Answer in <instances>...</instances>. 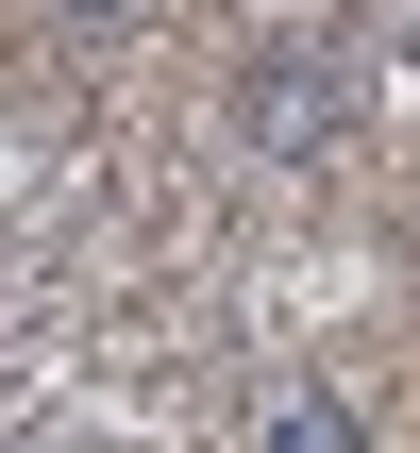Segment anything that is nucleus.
Listing matches in <instances>:
<instances>
[{
    "mask_svg": "<svg viewBox=\"0 0 420 453\" xmlns=\"http://www.w3.org/2000/svg\"><path fill=\"white\" fill-rule=\"evenodd\" d=\"M354 101H370V84H354V50H337L320 17H303V34H269V50L236 67V134H253L269 168H320V151L354 134Z\"/></svg>",
    "mask_w": 420,
    "mask_h": 453,
    "instance_id": "1",
    "label": "nucleus"
},
{
    "mask_svg": "<svg viewBox=\"0 0 420 453\" xmlns=\"http://www.w3.org/2000/svg\"><path fill=\"white\" fill-rule=\"evenodd\" d=\"M253 453H370V420H354V387H269Z\"/></svg>",
    "mask_w": 420,
    "mask_h": 453,
    "instance_id": "2",
    "label": "nucleus"
},
{
    "mask_svg": "<svg viewBox=\"0 0 420 453\" xmlns=\"http://www.w3.org/2000/svg\"><path fill=\"white\" fill-rule=\"evenodd\" d=\"M51 17H67V34H135L152 0H51Z\"/></svg>",
    "mask_w": 420,
    "mask_h": 453,
    "instance_id": "3",
    "label": "nucleus"
}]
</instances>
